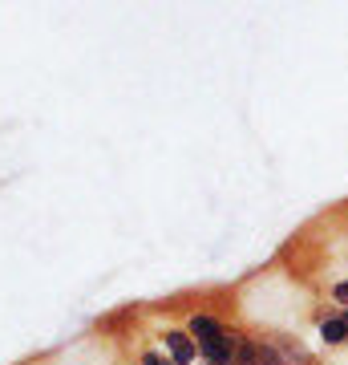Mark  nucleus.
Returning <instances> with one entry per match:
<instances>
[{
	"mask_svg": "<svg viewBox=\"0 0 348 365\" xmlns=\"http://www.w3.org/2000/svg\"><path fill=\"white\" fill-rule=\"evenodd\" d=\"M235 365H284V357L275 353L271 341L239 337V345H235Z\"/></svg>",
	"mask_w": 348,
	"mask_h": 365,
	"instance_id": "f257e3e1",
	"label": "nucleus"
},
{
	"mask_svg": "<svg viewBox=\"0 0 348 365\" xmlns=\"http://www.w3.org/2000/svg\"><path fill=\"white\" fill-rule=\"evenodd\" d=\"M162 341H167L170 357H174V365H191L194 357H199V345H194V337L186 333V329H167L162 333Z\"/></svg>",
	"mask_w": 348,
	"mask_h": 365,
	"instance_id": "f03ea898",
	"label": "nucleus"
},
{
	"mask_svg": "<svg viewBox=\"0 0 348 365\" xmlns=\"http://www.w3.org/2000/svg\"><path fill=\"white\" fill-rule=\"evenodd\" d=\"M186 333H191V337H194V345H206V341H215V337H227L231 329L223 325L219 317L194 313V317H191V325H186Z\"/></svg>",
	"mask_w": 348,
	"mask_h": 365,
	"instance_id": "7ed1b4c3",
	"label": "nucleus"
},
{
	"mask_svg": "<svg viewBox=\"0 0 348 365\" xmlns=\"http://www.w3.org/2000/svg\"><path fill=\"white\" fill-rule=\"evenodd\" d=\"M271 345H275V353L284 357V365H316V361H312V353L304 349L300 341H292V337H275Z\"/></svg>",
	"mask_w": 348,
	"mask_h": 365,
	"instance_id": "20e7f679",
	"label": "nucleus"
},
{
	"mask_svg": "<svg viewBox=\"0 0 348 365\" xmlns=\"http://www.w3.org/2000/svg\"><path fill=\"white\" fill-rule=\"evenodd\" d=\"M320 341L324 345H344L348 341V321L344 317H324L320 321Z\"/></svg>",
	"mask_w": 348,
	"mask_h": 365,
	"instance_id": "39448f33",
	"label": "nucleus"
},
{
	"mask_svg": "<svg viewBox=\"0 0 348 365\" xmlns=\"http://www.w3.org/2000/svg\"><path fill=\"white\" fill-rule=\"evenodd\" d=\"M332 300H340V304H348V280H340V284H332Z\"/></svg>",
	"mask_w": 348,
	"mask_h": 365,
	"instance_id": "423d86ee",
	"label": "nucleus"
},
{
	"mask_svg": "<svg viewBox=\"0 0 348 365\" xmlns=\"http://www.w3.org/2000/svg\"><path fill=\"white\" fill-rule=\"evenodd\" d=\"M142 365H170V361H162L158 353H146V357H142Z\"/></svg>",
	"mask_w": 348,
	"mask_h": 365,
	"instance_id": "0eeeda50",
	"label": "nucleus"
},
{
	"mask_svg": "<svg viewBox=\"0 0 348 365\" xmlns=\"http://www.w3.org/2000/svg\"><path fill=\"white\" fill-rule=\"evenodd\" d=\"M203 365H211V361H203Z\"/></svg>",
	"mask_w": 348,
	"mask_h": 365,
	"instance_id": "6e6552de",
	"label": "nucleus"
}]
</instances>
